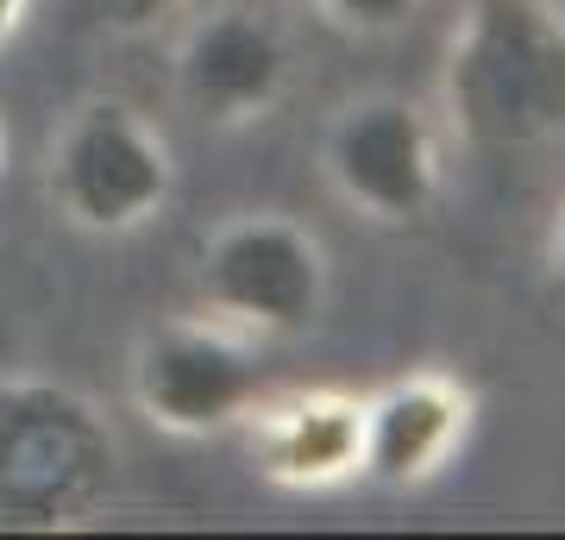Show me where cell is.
I'll return each instance as SVG.
<instances>
[{
    "label": "cell",
    "mask_w": 565,
    "mask_h": 540,
    "mask_svg": "<svg viewBox=\"0 0 565 540\" xmlns=\"http://www.w3.org/2000/svg\"><path fill=\"white\" fill-rule=\"evenodd\" d=\"M25 13H32V0H0V51L13 44V32L25 25Z\"/></svg>",
    "instance_id": "11"
},
{
    "label": "cell",
    "mask_w": 565,
    "mask_h": 540,
    "mask_svg": "<svg viewBox=\"0 0 565 540\" xmlns=\"http://www.w3.org/2000/svg\"><path fill=\"white\" fill-rule=\"evenodd\" d=\"M546 258H553V277L565 283V214H559V233H553V252H546Z\"/></svg>",
    "instance_id": "12"
},
{
    "label": "cell",
    "mask_w": 565,
    "mask_h": 540,
    "mask_svg": "<svg viewBox=\"0 0 565 540\" xmlns=\"http://www.w3.org/2000/svg\"><path fill=\"white\" fill-rule=\"evenodd\" d=\"M465 434H471V390L459 378H440V371L396 378L377 396H364L359 478L384 484V490H422L452 465Z\"/></svg>",
    "instance_id": "9"
},
{
    "label": "cell",
    "mask_w": 565,
    "mask_h": 540,
    "mask_svg": "<svg viewBox=\"0 0 565 540\" xmlns=\"http://www.w3.org/2000/svg\"><path fill=\"white\" fill-rule=\"evenodd\" d=\"M315 13L333 20L340 32H359V39H384V32H403L422 0H315Z\"/></svg>",
    "instance_id": "10"
},
{
    "label": "cell",
    "mask_w": 565,
    "mask_h": 540,
    "mask_svg": "<svg viewBox=\"0 0 565 540\" xmlns=\"http://www.w3.org/2000/svg\"><path fill=\"white\" fill-rule=\"evenodd\" d=\"M20 409V390H0V521H76L102 478L114 472V446L70 396H39Z\"/></svg>",
    "instance_id": "6"
},
{
    "label": "cell",
    "mask_w": 565,
    "mask_h": 540,
    "mask_svg": "<svg viewBox=\"0 0 565 540\" xmlns=\"http://www.w3.org/2000/svg\"><path fill=\"white\" fill-rule=\"evenodd\" d=\"M0 177H7V133H0Z\"/></svg>",
    "instance_id": "13"
},
{
    "label": "cell",
    "mask_w": 565,
    "mask_h": 540,
    "mask_svg": "<svg viewBox=\"0 0 565 540\" xmlns=\"http://www.w3.org/2000/svg\"><path fill=\"white\" fill-rule=\"evenodd\" d=\"M289 88V39L270 13L221 0L189 20L177 44V95L207 126H252Z\"/></svg>",
    "instance_id": "7"
},
{
    "label": "cell",
    "mask_w": 565,
    "mask_h": 540,
    "mask_svg": "<svg viewBox=\"0 0 565 540\" xmlns=\"http://www.w3.org/2000/svg\"><path fill=\"white\" fill-rule=\"evenodd\" d=\"M252 465L277 490H340L364 459V396L352 390H289L258 396L239 421Z\"/></svg>",
    "instance_id": "8"
},
{
    "label": "cell",
    "mask_w": 565,
    "mask_h": 540,
    "mask_svg": "<svg viewBox=\"0 0 565 540\" xmlns=\"http://www.w3.org/2000/svg\"><path fill=\"white\" fill-rule=\"evenodd\" d=\"M258 396V340L214 315L163 320L132 352V402L158 434H177V441H207L239 427Z\"/></svg>",
    "instance_id": "4"
},
{
    "label": "cell",
    "mask_w": 565,
    "mask_h": 540,
    "mask_svg": "<svg viewBox=\"0 0 565 540\" xmlns=\"http://www.w3.org/2000/svg\"><path fill=\"white\" fill-rule=\"evenodd\" d=\"M44 189L76 233L126 240L170 208L177 158H170V139L132 100L95 95L63 114L57 139H51V163H44Z\"/></svg>",
    "instance_id": "2"
},
{
    "label": "cell",
    "mask_w": 565,
    "mask_h": 540,
    "mask_svg": "<svg viewBox=\"0 0 565 540\" xmlns=\"http://www.w3.org/2000/svg\"><path fill=\"white\" fill-rule=\"evenodd\" d=\"M321 170L364 221H427V208L440 201V126L408 95H359L327 126Z\"/></svg>",
    "instance_id": "5"
},
{
    "label": "cell",
    "mask_w": 565,
    "mask_h": 540,
    "mask_svg": "<svg viewBox=\"0 0 565 540\" xmlns=\"http://www.w3.org/2000/svg\"><path fill=\"white\" fill-rule=\"evenodd\" d=\"M446 120L478 151L565 145V7L471 0L446 44Z\"/></svg>",
    "instance_id": "1"
},
{
    "label": "cell",
    "mask_w": 565,
    "mask_h": 540,
    "mask_svg": "<svg viewBox=\"0 0 565 540\" xmlns=\"http://www.w3.org/2000/svg\"><path fill=\"white\" fill-rule=\"evenodd\" d=\"M195 296L202 315L252 340H296L327 308V252L289 214H239L207 233Z\"/></svg>",
    "instance_id": "3"
}]
</instances>
